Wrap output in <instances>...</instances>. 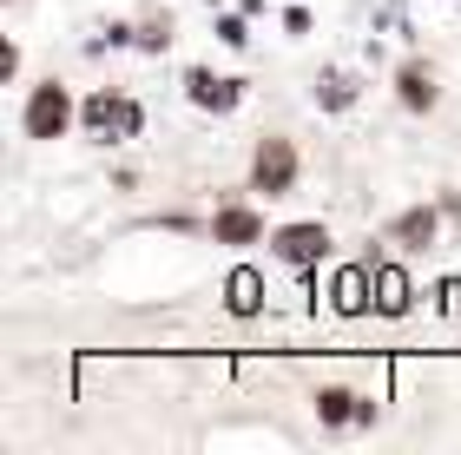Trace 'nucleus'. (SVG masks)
I'll return each mask as SVG.
<instances>
[{
  "label": "nucleus",
  "mask_w": 461,
  "mask_h": 455,
  "mask_svg": "<svg viewBox=\"0 0 461 455\" xmlns=\"http://www.w3.org/2000/svg\"><path fill=\"white\" fill-rule=\"evenodd\" d=\"M20 126H27V139H59L73 126V99L59 79H47V86H33L27 93V113H20Z\"/></svg>",
  "instance_id": "obj_1"
},
{
  "label": "nucleus",
  "mask_w": 461,
  "mask_h": 455,
  "mask_svg": "<svg viewBox=\"0 0 461 455\" xmlns=\"http://www.w3.org/2000/svg\"><path fill=\"white\" fill-rule=\"evenodd\" d=\"M139 132V106L119 93H93L86 99V139H99V146H113V139H132Z\"/></svg>",
  "instance_id": "obj_2"
},
{
  "label": "nucleus",
  "mask_w": 461,
  "mask_h": 455,
  "mask_svg": "<svg viewBox=\"0 0 461 455\" xmlns=\"http://www.w3.org/2000/svg\"><path fill=\"white\" fill-rule=\"evenodd\" d=\"M250 185L270 192V198H284L290 185H297V146H290V139H264L258 159H250Z\"/></svg>",
  "instance_id": "obj_3"
},
{
  "label": "nucleus",
  "mask_w": 461,
  "mask_h": 455,
  "mask_svg": "<svg viewBox=\"0 0 461 455\" xmlns=\"http://www.w3.org/2000/svg\"><path fill=\"white\" fill-rule=\"evenodd\" d=\"M270 251H277L284 264H297V271H310V264L330 258V232L323 224H284V232L270 238Z\"/></svg>",
  "instance_id": "obj_4"
},
{
  "label": "nucleus",
  "mask_w": 461,
  "mask_h": 455,
  "mask_svg": "<svg viewBox=\"0 0 461 455\" xmlns=\"http://www.w3.org/2000/svg\"><path fill=\"white\" fill-rule=\"evenodd\" d=\"M185 86H192V106H204V113H230L238 106V79H218V73H185Z\"/></svg>",
  "instance_id": "obj_5"
},
{
  "label": "nucleus",
  "mask_w": 461,
  "mask_h": 455,
  "mask_svg": "<svg viewBox=\"0 0 461 455\" xmlns=\"http://www.w3.org/2000/svg\"><path fill=\"white\" fill-rule=\"evenodd\" d=\"M258 232H264V218H258V212H238V205L212 218V238H218V244H250Z\"/></svg>",
  "instance_id": "obj_6"
},
{
  "label": "nucleus",
  "mask_w": 461,
  "mask_h": 455,
  "mask_svg": "<svg viewBox=\"0 0 461 455\" xmlns=\"http://www.w3.org/2000/svg\"><path fill=\"white\" fill-rule=\"evenodd\" d=\"M395 86H402V106L409 113H429L435 106V73L429 67H402V73H395Z\"/></svg>",
  "instance_id": "obj_7"
},
{
  "label": "nucleus",
  "mask_w": 461,
  "mask_h": 455,
  "mask_svg": "<svg viewBox=\"0 0 461 455\" xmlns=\"http://www.w3.org/2000/svg\"><path fill=\"white\" fill-rule=\"evenodd\" d=\"M317 416L337 429V423H349V416H363V409H356V396L349 389H317Z\"/></svg>",
  "instance_id": "obj_8"
},
{
  "label": "nucleus",
  "mask_w": 461,
  "mask_h": 455,
  "mask_svg": "<svg viewBox=\"0 0 461 455\" xmlns=\"http://www.w3.org/2000/svg\"><path fill=\"white\" fill-rule=\"evenodd\" d=\"M375 304H383L389 317H395V310H409V284H402V271H389V264L375 271Z\"/></svg>",
  "instance_id": "obj_9"
},
{
  "label": "nucleus",
  "mask_w": 461,
  "mask_h": 455,
  "mask_svg": "<svg viewBox=\"0 0 461 455\" xmlns=\"http://www.w3.org/2000/svg\"><path fill=\"white\" fill-rule=\"evenodd\" d=\"M258 271H230V310H238V317H250V310H258Z\"/></svg>",
  "instance_id": "obj_10"
},
{
  "label": "nucleus",
  "mask_w": 461,
  "mask_h": 455,
  "mask_svg": "<svg viewBox=\"0 0 461 455\" xmlns=\"http://www.w3.org/2000/svg\"><path fill=\"white\" fill-rule=\"evenodd\" d=\"M369 304V271H343L337 278V310H363Z\"/></svg>",
  "instance_id": "obj_11"
},
{
  "label": "nucleus",
  "mask_w": 461,
  "mask_h": 455,
  "mask_svg": "<svg viewBox=\"0 0 461 455\" xmlns=\"http://www.w3.org/2000/svg\"><path fill=\"white\" fill-rule=\"evenodd\" d=\"M395 238H402V244H429V238H435V212H409V218H395Z\"/></svg>",
  "instance_id": "obj_12"
}]
</instances>
